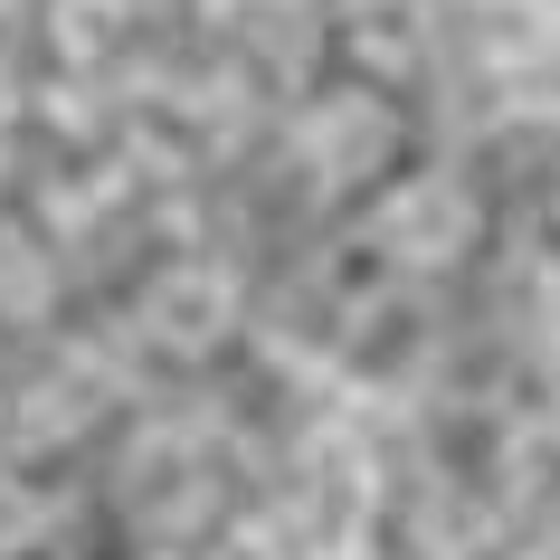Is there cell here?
Instances as JSON below:
<instances>
[{"mask_svg":"<svg viewBox=\"0 0 560 560\" xmlns=\"http://www.w3.org/2000/svg\"><path fill=\"white\" fill-rule=\"evenodd\" d=\"M115 30H124V0H58V48L67 58H105Z\"/></svg>","mask_w":560,"mask_h":560,"instance_id":"obj_6","label":"cell"},{"mask_svg":"<svg viewBox=\"0 0 560 560\" xmlns=\"http://www.w3.org/2000/svg\"><path fill=\"white\" fill-rule=\"evenodd\" d=\"M371 237H381V257L399 266H446L475 247V200L456 180H409V190H389L371 209Z\"/></svg>","mask_w":560,"mask_h":560,"instance_id":"obj_2","label":"cell"},{"mask_svg":"<svg viewBox=\"0 0 560 560\" xmlns=\"http://www.w3.org/2000/svg\"><path fill=\"white\" fill-rule=\"evenodd\" d=\"M237 324V285H229V266H162L143 285V332L162 342V352H209L219 332Z\"/></svg>","mask_w":560,"mask_h":560,"instance_id":"obj_3","label":"cell"},{"mask_svg":"<svg viewBox=\"0 0 560 560\" xmlns=\"http://www.w3.org/2000/svg\"><path fill=\"white\" fill-rule=\"evenodd\" d=\"M295 152H304V172L324 180V190H352V180H371L389 152H399V124H389L381 95H324V105L304 115Z\"/></svg>","mask_w":560,"mask_h":560,"instance_id":"obj_1","label":"cell"},{"mask_svg":"<svg viewBox=\"0 0 560 560\" xmlns=\"http://www.w3.org/2000/svg\"><path fill=\"white\" fill-rule=\"evenodd\" d=\"M314 503H304V523L324 532V541H342V532H361V503H371V475L342 456V446H314Z\"/></svg>","mask_w":560,"mask_h":560,"instance_id":"obj_5","label":"cell"},{"mask_svg":"<svg viewBox=\"0 0 560 560\" xmlns=\"http://www.w3.org/2000/svg\"><path fill=\"white\" fill-rule=\"evenodd\" d=\"M342 48L371 77H409L428 58V0H342Z\"/></svg>","mask_w":560,"mask_h":560,"instance_id":"obj_4","label":"cell"}]
</instances>
